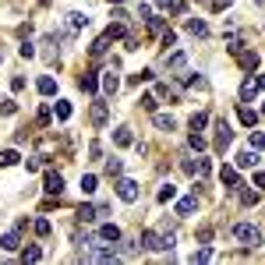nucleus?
Wrapping results in <instances>:
<instances>
[{"label":"nucleus","instance_id":"obj_1","mask_svg":"<svg viewBox=\"0 0 265 265\" xmlns=\"http://www.w3.org/2000/svg\"><path fill=\"white\" fill-rule=\"evenodd\" d=\"M85 262H117V248L110 241H92V248L85 251Z\"/></svg>","mask_w":265,"mask_h":265},{"label":"nucleus","instance_id":"obj_2","mask_svg":"<svg viewBox=\"0 0 265 265\" xmlns=\"http://www.w3.org/2000/svg\"><path fill=\"white\" fill-rule=\"evenodd\" d=\"M141 244H145L149 251H173L177 237H173V233L163 237V233H156V230H145V233H141Z\"/></svg>","mask_w":265,"mask_h":265},{"label":"nucleus","instance_id":"obj_3","mask_svg":"<svg viewBox=\"0 0 265 265\" xmlns=\"http://www.w3.org/2000/svg\"><path fill=\"white\" fill-rule=\"evenodd\" d=\"M233 237H237V241H244L248 248H258V244H262V230H258V226H251V223H237V226H233Z\"/></svg>","mask_w":265,"mask_h":265},{"label":"nucleus","instance_id":"obj_4","mask_svg":"<svg viewBox=\"0 0 265 265\" xmlns=\"http://www.w3.org/2000/svg\"><path fill=\"white\" fill-rule=\"evenodd\" d=\"M166 71L177 74V78H184L188 74V53H166Z\"/></svg>","mask_w":265,"mask_h":265},{"label":"nucleus","instance_id":"obj_5","mask_svg":"<svg viewBox=\"0 0 265 265\" xmlns=\"http://www.w3.org/2000/svg\"><path fill=\"white\" fill-rule=\"evenodd\" d=\"M21 226H25V219H21L14 230H7V233L0 237V248H4V251H18V248H21Z\"/></svg>","mask_w":265,"mask_h":265},{"label":"nucleus","instance_id":"obj_6","mask_svg":"<svg viewBox=\"0 0 265 265\" xmlns=\"http://www.w3.org/2000/svg\"><path fill=\"white\" fill-rule=\"evenodd\" d=\"M230 53L241 61V67H244V71H255V67H258V53H251V50H241L237 43L230 46Z\"/></svg>","mask_w":265,"mask_h":265},{"label":"nucleus","instance_id":"obj_7","mask_svg":"<svg viewBox=\"0 0 265 265\" xmlns=\"http://www.w3.org/2000/svg\"><path fill=\"white\" fill-rule=\"evenodd\" d=\"M117 195H121V201H138V184L131 177H121L117 181Z\"/></svg>","mask_w":265,"mask_h":265},{"label":"nucleus","instance_id":"obj_8","mask_svg":"<svg viewBox=\"0 0 265 265\" xmlns=\"http://www.w3.org/2000/svg\"><path fill=\"white\" fill-rule=\"evenodd\" d=\"M233 141V131H230V124L226 121H216V149L219 152H226V145Z\"/></svg>","mask_w":265,"mask_h":265},{"label":"nucleus","instance_id":"obj_9","mask_svg":"<svg viewBox=\"0 0 265 265\" xmlns=\"http://www.w3.org/2000/svg\"><path fill=\"white\" fill-rule=\"evenodd\" d=\"M89 121H92V124H96V128H103V124H106V121H110V106H106V103H99V99H96V103H92V110H89Z\"/></svg>","mask_w":265,"mask_h":265},{"label":"nucleus","instance_id":"obj_10","mask_svg":"<svg viewBox=\"0 0 265 265\" xmlns=\"http://www.w3.org/2000/svg\"><path fill=\"white\" fill-rule=\"evenodd\" d=\"M219 181H223V188H226V191H237V188H241V177H237V170H233V166H223V170H219Z\"/></svg>","mask_w":265,"mask_h":265},{"label":"nucleus","instance_id":"obj_11","mask_svg":"<svg viewBox=\"0 0 265 265\" xmlns=\"http://www.w3.org/2000/svg\"><path fill=\"white\" fill-rule=\"evenodd\" d=\"M43 188H46V195H61V191H64V177L50 170V173H46V181H43Z\"/></svg>","mask_w":265,"mask_h":265},{"label":"nucleus","instance_id":"obj_12","mask_svg":"<svg viewBox=\"0 0 265 265\" xmlns=\"http://www.w3.org/2000/svg\"><path fill=\"white\" fill-rule=\"evenodd\" d=\"M258 96V81L255 78H244V85H241V103H251Z\"/></svg>","mask_w":265,"mask_h":265},{"label":"nucleus","instance_id":"obj_13","mask_svg":"<svg viewBox=\"0 0 265 265\" xmlns=\"http://www.w3.org/2000/svg\"><path fill=\"white\" fill-rule=\"evenodd\" d=\"M195 209H198V195H188V198L177 201V216H191Z\"/></svg>","mask_w":265,"mask_h":265},{"label":"nucleus","instance_id":"obj_14","mask_svg":"<svg viewBox=\"0 0 265 265\" xmlns=\"http://www.w3.org/2000/svg\"><path fill=\"white\" fill-rule=\"evenodd\" d=\"M99 237H103V241H110V244H117V241H121V226L103 223V226H99Z\"/></svg>","mask_w":265,"mask_h":265},{"label":"nucleus","instance_id":"obj_15","mask_svg":"<svg viewBox=\"0 0 265 265\" xmlns=\"http://www.w3.org/2000/svg\"><path fill=\"white\" fill-rule=\"evenodd\" d=\"M110 43H113V39H110V36H106V32H103V36H99V39H96V43H92V57H96V61H99V57H103V53H106V50H110Z\"/></svg>","mask_w":265,"mask_h":265},{"label":"nucleus","instance_id":"obj_16","mask_svg":"<svg viewBox=\"0 0 265 265\" xmlns=\"http://www.w3.org/2000/svg\"><path fill=\"white\" fill-rule=\"evenodd\" d=\"M117 89H121V78H117L113 71H106V74H103V92H106V96H113Z\"/></svg>","mask_w":265,"mask_h":265},{"label":"nucleus","instance_id":"obj_17","mask_svg":"<svg viewBox=\"0 0 265 265\" xmlns=\"http://www.w3.org/2000/svg\"><path fill=\"white\" fill-rule=\"evenodd\" d=\"M255 163H258V152H251V149L237 152V166H241V170H248V166H255Z\"/></svg>","mask_w":265,"mask_h":265},{"label":"nucleus","instance_id":"obj_18","mask_svg":"<svg viewBox=\"0 0 265 265\" xmlns=\"http://www.w3.org/2000/svg\"><path fill=\"white\" fill-rule=\"evenodd\" d=\"M113 141H117L121 149H128V145H134V134H131V128H117V131H113Z\"/></svg>","mask_w":265,"mask_h":265},{"label":"nucleus","instance_id":"obj_19","mask_svg":"<svg viewBox=\"0 0 265 265\" xmlns=\"http://www.w3.org/2000/svg\"><path fill=\"white\" fill-rule=\"evenodd\" d=\"M36 89H39V92H43V96H53V92H57V81H53V78H50V74H43V78H39V81H36Z\"/></svg>","mask_w":265,"mask_h":265},{"label":"nucleus","instance_id":"obj_20","mask_svg":"<svg viewBox=\"0 0 265 265\" xmlns=\"http://www.w3.org/2000/svg\"><path fill=\"white\" fill-rule=\"evenodd\" d=\"M241 124H248V128H255V124H258V113H255V110H251L248 103L241 106Z\"/></svg>","mask_w":265,"mask_h":265},{"label":"nucleus","instance_id":"obj_21","mask_svg":"<svg viewBox=\"0 0 265 265\" xmlns=\"http://www.w3.org/2000/svg\"><path fill=\"white\" fill-rule=\"evenodd\" d=\"M156 128H159V131H173V128H177V121H173L170 113H156Z\"/></svg>","mask_w":265,"mask_h":265},{"label":"nucleus","instance_id":"obj_22","mask_svg":"<svg viewBox=\"0 0 265 265\" xmlns=\"http://www.w3.org/2000/svg\"><path fill=\"white\" fill-rule=\"evenodd\" d=\"M177 198V188H173V184H163V188H159V195H156V201H163V205H166V201H173Z\"/></svg>","mask_w":265,"mask_h":265},{"label":"nucleus","instance_id":"obj_23","mask_svg":"<svg viewBox=\"0 0 265 265\" xmlns=\"http://www.w3.org/2000/svg\"><path fill=\"white\" fill-rule=\"evenodd\" d=\"M81 89H85V92H89V96H92V92H96V89H99V78H96V74H92V71H89V74H81Z\"/></svg>","mask_w":265,"mask_h":265},{"label":"nucleus","instance_id":"obj_24","mask_svg":"<svg viewBox=\"0 0 265 265\" xmlns=\"http://www.w3.org/2000/svg\"><path fill=\"white\" fill-rule=\"evenodd\" d=\"M39 258H43V248L39 244H32V248L21 251V262H39Z\"/></svg>","mask_w":265,"mask_h":265},{"label":"nucleus","instance_id":"obj_25","mask_svg":"<svg viewBox=\"0 0 265 265\" xmlns=\"http://www.w3.org/2000/svg\"><path fill=\"white\" fill-rule=\"evenodd\" d=\"M188 32H191V36H205V32H209V25H205L201 18H191V21H188Z\"/></svg>","mask_w":265,"mask_h":265},{"label":"nucleus","instance_id":"obj_26","mask_svg":"<svg viewBox=\"0 0 265 265\" xmlns=\"http://www.w3.org/2000/svg\"><path fill=\"white\" fill-rule=\"evenodd\" d=\"M67 25H71V28H74V32H78V28H85V25H89V18H85V14H78V11H74V14H67Z\"/></svg>","mask_w":265,"mask_h":265},{"label":"nucleus","instance_id":"obj_27","mask_svg":"<svg viewBox=\"0 0 265 265\" xmlns=\"http://www.w3.org/2000/svg\"><path fill=\"white\" fill-rule=\"evenodd\" d=\"M96 216H99V209H92V205H81V209H78V219H81V223H92Z\"/></svg>","mask_w":265,"mask_h":265},{"label":"nucleus","instance_id":"obj_28","mask_svg":"<svg viewBox=\"0 0 265 265\" xmlns=\"http://www.w3.org/2000/svg\"><path fill=\"white\" fill-rule=\"evenodd\" d=\"M18 159H21V156H18L14 149H4V152H0V166H14Z\"/></svg>","mask_w":265,"mask_h":265},{"label":"nucleus","instance_id":"obj_29","mask_svg":"<svg viewBox=\"0 0 265 265\" xmlns=\"http://www.w3.org/2000/svg\"><path fill=\"white\" fill-rule=\"evenodd\" d=\"M53 110H57V121H71V103H53Z\"/></svg>","mask_w":265,"mask_h":265},{"label":"nucleus","instance_id":"obj_30","mask_svg":"<svg viewBox=\"0 0 265 265\" xmlns=\"http://www.w3.org/2000/svg\"><path fill=\"white\" fill-rule=\"evenodd\" d=\"M11 113H18V103L14 99H4L0 103V117H11Z\"/></svg>","mask_w":265,"mask_h":265},{"label":"nucleus","instance_id":"obj_31","mask_svg":"<svg viewBox=\"0 0 265 265\" xmlns=\"http://www.w3.org/2000/svg\"><path fill=\"white\" fill-rule=\"evenodd\" d=\"M205 124H209V113H195V117H191V131H201Z\"/></svg>","mask_w":265,"mask_h":265},{"label":"nucleus","instance_id":"obj_32","mask_svg":"<svg viewBox=\"0 0 265 265\" xmlns=\"http://www.w3.org/2000/svg\"><path fill=\"white\" fill-rule=\"evenodd\" d=\"M209 258H212V248H198V251L191 255V262H195V265H198V262H209Z\"/></svg>","mask_w":265,"mask_h":265},{"label":"nucleus","instance_id":"obj_33","mask_svg":"<svg viewBox=\"0 0 265 265\" xmlns=\"http://www.w3.org/2000/svg\"><path fill=\"white\" fill-rule=\"evenodd\" d=\"M106 36H110V39H121V36H124V21H113V25L106 28Z\"/></svg>","mask_w":265,"mask_h":265},{"label":"nucleus","instance_id":"obj_34","mask_svg":"<svg viewBox=\"0 0 265 265\" xmlns=\"http://www.w3.org/2000/svg\"><path fill=\"white\" fill-rule=\"evenodd\" d=\"M81 191H85V195H92V191H96V177H92V173H85V177H81Z\"/></svg>","mask_w":265,"mask_h":265},{"label":"nucleus","instance_id":"obj_35","mask_svg":"<svg viewBox=\"0 0 265 265\" xmlns=\"http://www.w3.org/2000/svg\"><path fill=\"white\" fill-rule=\"evenodd\" d=\"M159 36H163V46H173V43H177V32H173V28H163Z\"/></svg>","mask_w":265,"mask_h":265},{"label":"nucleus","instance_id":"obj_36","mask_svg":"<svg viewBox=\"0 0 265 265\" xmlns=\"http://www.w3.org/2000/svg\"><path fill=\"white\" fill-rule=\"evenodd\" d=\"M121 170H124L121 159H110V163H106V173H110V177H121Z\"/></svg>","mask_w":265,"mask_h":265},{"label":"nucleus","instance_id":"obj_37","mask_svg":"<svg viewBox=\"0 0 265 265\" xmlns=\"http://www.w3.org/2000/svg\"><path fill=\"white\" fill-rule=\"evenodd\" d=\"M188 141H191V149H205V138H201V131H191V138H188Z\"/></svg>","mask_w":265,"mask_h":265},{"label":"nucleus","instance_id":"obj_38","mask_svg":"<svg viewBox=\"0 0 265 265\" xmlns=\"http://www.w3.org/2000/svg\"><path fill=\"white\" fill-rule=\"evenodd\" d=\"M141 106H145L149 113H156V106H159V103H156V96H141Z\"/></svg>","mask_w":265,"mask_h":265},{"label":"nucleus","instance_id":"obj_39","mask_svg":"<svg viewBox=\"0 0 265 265\" xmlns=\"http://www.w3.org/2000/svg\"><path fill=\"white\" fill-rule=\"evenodd\" d=\"M251 149H265V134L262 131H251Z\"/></svg>","mask_w":265,"mask_h":265},{"label":"nucleus","instance_id":"obj_40","mask_svg":"<svg viewBox=\"0 0 265 265\" xmlns=\"http://www.w3.org/2000/svg\"><path fill=\"white\" fill-rule=\"evenodd\" d=\"M233 0H209V11H226Z\"/></svg>","mask_w":265,"mask_h":265},{"label":"nucleus","instance_id":"obj_41","mask_svg":"<svg viewBox=\"0 0 265 265\" xmlns=\"http://www.w3.org/2000/svg\"><path fill=\"white\" fill-rule=\"evenodd\" d=\"M241 201H244V205H255V201H258V191H241Z\"/></svg>","mask_w":265,"mask_h":265},{"label":"nucleus","instance_id":"obj_42","mask_svg":"<svg viewBox=\"0 0 265 265\" xmlns=\"http://www.w3.org/2000/svg\"><path fill=\"white\" fill-rule=\"evenodd\" d=\"M166 25H163V18H149V32H163Z\"/></svg>","mask_w":265,"mask_h":265},{"label":"nucleus","instance_id":"obj_43","mask_svg":"<svg viewBox=\"0 0 265 265\" xmlns=\"http://www.w3.org/2000/svg\"><path fill=\"white\" fill-rule=\"evenodd\" d=\"M36 233L46 237V233H50V223H46V219H36Z\"/></svg>","mask_w":265,"mask_h":265},{"label":"nucleus","instance_id":"obj_44","mask_svg":"<svg viewBox=\"0 0 265 265\" xmlns=\"http://www.w3.org/2000/svg\"><path fill=\"white\" fill-rule=\"evenodd\" d=\"M89 156H92V159H99V156H103V145H99V141H92V145H89Z\"/></svg>","mask_w":265,"mask_h":265},{"label":"nucleus","instance_id":"obj_45","mask_svg":"<svg viewBox=\"0 0 265 265\" xmlns=\"http://www.w3.org/2000/svg\"><path fill=\"white\" fill-rule=\"evenodd\" d=\"M21 57H36V46L32 43H21Z\"/></svg>","mask_w":265,"mask_h":265},{"label":"nucleus","instance_id":"obj_46","mask_svg":"<svg viewBox=\"0 0 265 265\" xmlns=\"http://www.w3.org/2000/svg\"><path fill=\"white\" fill-rule=\"evenodd\" d=\"M25 166H28V173H36V170H39V156H32V159H25Z\"/></svg>","mask_w":265,"mask_h":265},{"label":"nucleus","instance_id":"obj_47","mask_svg":"<svg viewBox=\"0 0 265 265\" xmlns=\"http://www.w3.org/2000/svg\"><path fill=\"white\" fill-rule=\"evenodd\" d=\"M255 184H258V188H265V173H255Z\"/></svg>","mask_w":265,"mask_h":265},{"label":"nucleus","instance_id":"obj_48","mask_svg":"<svg viewBox=\"0 0 265 265\" xmlns=\"http://www.w3.org/2000/svg\"><path fill=\"white\" fill-rule=\"evenodd\" d=\"M156 4H159V7H170V0H156Z\"/></svg>","mask_w":265,"mask_h":265},{"label":"nucleus","instance_id":"obj_49","mask_svg":"<svg viewBox=\"0 0 265 265\" xmlns=\"http://www.w3.org/2000/svg\"><path fill=\"white\" fill-rule=\"evenodd\" d=\"M258 89H265V74H262V78H258Z\"/></svg>","mask_w":265,"mask_h":265},{"label":"nucleus","instance_id":"obj_50","mask_svg":"<svg viewBox=\"0 0 265 265\" xmlns=\"http://www.w3.org/2000/svg\"><path fill=\"white\" fill-rule=\"evenodd\" d=\"M110 4H121V0H110Z\"/></svg>","mask_w":265,"mask_h":265},{"label":"nucleus","instance_id":"obj_51","mask_svg":"<svg viewBox=\"0 0 265 265\" xmlns=\"http://www.w3.org/2000/svg\"><path fill=\"white\" fill-rule=\"evenodd\" d=\"M201 4H205V7H209V0H201Z\"/></svg>","mask_w":265,"mask_h":265}]
</instances>
